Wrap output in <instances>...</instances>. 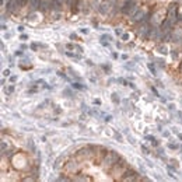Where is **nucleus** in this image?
<instances>
[{"instance_id": "obj_15", "label": "nucleus", "mask_w": 182, "mask_h": 182, "mask_svg": "<svg viewBox=\"0 0 182 182\" xmlns=\"http://www.w3.org/2000/svg\"><path fill=\"white\" fill-rule=\"evenodd\" d=\"M128 38H129V35H126V34H125V35H122V39H123V41H126Z\"/></svg>"}, {"instance_id": "obj_1", "label": "nucleus", "mask_w": 182, "mask_h": 182, "mask_svg": "<svg viewBox=\"0 0 182 182\" xmlns=\"http://www.w3.org/2000/svg\"><path fill=\"white\" fill-rule=\"evenodd\" d=\"M122 157L119 156V153L116 151H107L104 154V157L101 158V167L105 170V171H111V168L120 160Z\"/></svg>"}, {"instance_id": "obj_16", "label": "nucleus", "mask_w": 182, "mask_h": 182, "mask_svg": "<svg viewBox=\"0 0 182 182\" xmlns=\"http://www.w3.org/2000/svg\"><path fill=\"white\" fill-rule=\"evenodd\" d=\"M16 55H17V56H21L22 52H21V51H17V52H16Z\"/></svg>"}, {"instance_id": "obj_17", "label": "nucleus", "mask_w": 182, "mask_h": 182, "mask_svg": "<svg viewBox=\"0 0 182 182\" xmlns=\"http://www.w3.org/2000/svg\"><path fill=\"white\" fill-rule=\"evenodd\" d=\"M73 86H74L76 88H83V87H81V84H73Z\"/></svg>"}, {"instance_id": "obj_8", "label": "nucleus", "mask_w": 182, "mask_h": 182, "mask_svg": "<svg viewBox=\"0 0 182 182\" xmlns=\"http://www.w3.org/2000/svg\"><path fill=\"white\" fill-rule=\"evenodd\" d=\"M78 170H80V165H78L77 162L70 161V162L64 164V171L69 172V174H77V171H78Z\"/></svg>"}, {"instance_id": "obj_4", "label": "nucleus", "mask_w": 182, "mask_h": 182, "mask_svg": "<svg viewBox=\"0 0 182 182\" xmlns=\"http://www.w3.org/2000/svg\"><path fill=\"white\" fill-rule=\"evenodd\" d=\"M178 3H171L170 6H168V9H167V16H165V18L168 20V21H171V24H177L178 22Z\"/></svg>"}, {"instance_id": "obj_2", "label": "nucleus", "mask_w": 182, "mask_h": 182, "mask_svg": "<svg viewBox=\"0 0 182 182\" xmlns=\"http://www.w3.org/2000/svg\"><path fill=\"white\" fill-rule=\"evenodd\" d=\"M128 170H129L128 162L123 160V158H120V160H119L118 162H116V164L111 168V171H109V172H111V175H112L115 179H120V178L123 177V174L128 171Z\"/></svg>"}, {"instance_id": "obj_11", "label": "nucleus", "mask_w": 182, "mask_h": 182, "mask_svg": "<svg viewBox=\"0 0 182 182\" xmlns=\"http://www.w3.org/2000/svg\"><path fill=\"white\" fill-rule=\"evenodd\" d=\"M39 4H41V0H30V7L32 11L39 10Z\"/></svg>"}, {"instance_id": "obj_13", "label": "nucleus", "mask_w": 182, "mask_h": 182, "mask_svg": "<svg viewBox=\"0 0 182 182\" xmlns=\"http://www.w3.org/2000/svg\"><path fill=\"white\" fill-rule=\"evenodd\" d=\"M17 1H18V6H20V9L25 7V6L30 3V0H17Z\"/></svg>"}, {"instance_id": "obj_3", "label": "nucleus", "mask_w": 182, "mask_h": 182, "mask_svg": "<svg viewBox=\"0 0 182 182\" xmlns=\"http://www.w3.org/2000/svg\"><path fill=\"white\" fill-rule=\"evenodd\" d=\"M98 151H99V147L86 146V147H83V149H80V150H78L77 157H78V158H84V160H91V158L97 157Z\"/></svg>"}, {"instance_id": "obj_5", "label": "nucleus", "mask_w": 182, "mask_h": 182, "mask_svg": "<svg viewBox=\"0 0 182 182\" xmlns=\"http://www.w3.org/2000/svg\"><path fill=\"white\" fill-rule=\"evenodd\" d=\"M150 25H149V21H141L137 24L136 27V34L139 35L140 38L143 39H149V32H150Z\"/></svg>"}, {"instance_id": "obj_7", "label": "nucleus", "mask_w": 182, "mask_h": 182, "mask_svg": "<svg viewBox=\"0 0 182 182\" xmlns=\"http://www.w3.org/2000/svg\"><path fill=\"white\" fill-rule=\"evenodd\" d=\"M120 181H123V182H129V181H140V177H139V174L136 171H133V170H130L129 168L128 171L123 174V177L120 178Z\"/></svg>"}, {"instance_id": "obj_14", "label": "nucleus", "mask_w": 182, "mask_h": 182, "mask_svg": "<svg viewBox=\"0 0 182 182\" xmlns=\"http://www.w3.org/2000/svg\"><path fill=\"white\" fill-rule=\"evenodd\" d=\"M4 154H6V156H9V157H11V156H13V151H4Z\"/></svg>"}, {"instance_id": "obj_6", "label": "nucleus", "mask_w": 182, "mask_h": 182, "mask_svg": "<svg viewBox=\"0 0 182 182\" xmlns=\"http://www.w3.org/2000/svg\"><path fill=\"white\" fill-rule=\"evenodd\" d=\"M147 13H149V10H147L146 7H140L139 11H137L135 16H132V17L129 18V20H130V24H139V22H141Z\"/></svg>"}, {"instance_id": "obj_12", "label": "nucleus", "mask_w": 182, "mask_h": 182, "mask_svg": "<svg viewBox=\"0 0 182 182\" xmlns=\"http://www.w3.org/2000/svg\"><path fill=\"white\" fill-rule=\"evenodd\" d=\"M77 1H78V0H67V3H66V4H67V7L73 11V13H76V6H77Z\"/></svg>"}, {"instance_id": "obj_10", "label": "nucleus", "mask_w": 182, "mask_h": 182, "mask_svg": "<svg viewBox=\"0 0 182 182\" xmlns=\"http://www.w3.org/2000/svg\"><path fill=\"white\" fill-rule=\"evenodd\" d=\"M101 3H102V0H90V9L93 11H98Z\"/></svg>"}, {"instance_id": "obj_9", "label": "nucleus", "mask_w": 182, "mask_h": 182, "mask_svg": "<svg viewBox=\"0 0 182 182\" xmlns=\"http://www.w3.org/2000/svg\"><path fill=\"white\" fill-rule=\"evenodd\" d=\"M63 3H67V0H52V11H60Z\"/></svg>"}]
</instances>
